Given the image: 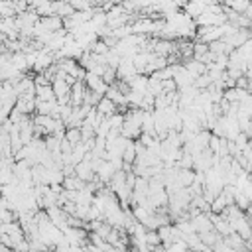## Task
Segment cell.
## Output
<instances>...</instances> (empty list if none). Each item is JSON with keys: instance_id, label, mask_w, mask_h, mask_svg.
Instances as JSON below:
<instances>
[{"instance_id": "8", "label": "cell", "mask_w": 252, "mask_h": 252, "mask_svg": "<svg viewBox=\"0 0 252 252\" xmlns=\"http://www.w3.org/2000/svg\"><path fill=\"white\" fill-rule=\"evenodd\" d=\"M211 83H213V79H211V75H209V73H201V75H199V77H195V81H193V85H195L199 91L207 89Z\"/></svg>"}, {"instance_id": "9", "label": "cell", "mask_w": 252, "mask_h": 252, "mask_svg": "<svg viewBox=\"0 0 252 252\" xmlns=\"http://www.w3.org/2000/svg\"><path fill=\"white\" fill-rule=\"evenodd\" d=\"M173 91H177V85H175L173 77L171 79H163L161 81V93H173Z\"/></svg>"}, {"instance_id": "11", "label": "cell", "mask_w": 252, "mask_h": 252, "mask_svg": "<svg viewBox=\"0 0 252 252\" xmlns=\"http://www.w3.org/2000/svg\"><path fill=\"white\" fill-rule=\"evenodd\" d=\"M250 81H248V93H252V77H248Z\"/></svg>"}, {"instance_id": "10", "label": "cell", "mask_w": 252, "mask_h": 252, "mask_svg": "<svg viewBox=\"0 0 252 252\" xmlns=\"http://www.w3.org/2000/svg\"><path fill=\"white\" fill-rule=\"evenodd\" d=\"M242 14H244V16H246V18H248V20L252 22V0H250V4H248V8H246V10L242 12Z\"/></svg>"}, {"instance_id": "2", "label": "cell", "mask_w": 252, "mask_h": 252, "mask_svg": "<svg viewBox=\"0 0 252 252\" xmlns=\"http://www.w3.org/2000/svg\"><path fill=\"white\" fill-rule=\"evenodd\" d=\"M39 24L45 30H49V32H57V30L63 28V18L57 16V14H49V16H41L39 18Z\"/></svg>"}, {"instance_id": "1", "label": "cell", "mask_w": 252, "mask_h": 252, "mask_svg": "<svg viewBox=\"0 0 252 252\" xmlns=\"http://www.w3.org/2000/svg\"><path fill=\"white\" fill-rule=\"evenodd\" d=\"M85 85H87V89H91L93 93H98V94H104L108 89V83H104L100 75H94L91 71H87V75H85Z\"/></svg>"}, {"instance_id": "5", "label": "cell", "mask_w": 252, "mask_h": 252, "mask_svg": "<svg viewBox=\"0 0 252 252\" xmlns=\"http://www.w3.org/2000/svg\"><path fill=\"white\" fill-rule=\"evenodd\" d=\"M183 67L193 75V77H199L201 73H207V65L205 63H201V61H197V59H187V61H183Z\"/></svg>"}, {"instance_id": "7", "label": "cell", "mask_w": 252, "mask_h": 252, "mask_svg": "<svg viewBox=\"0 0 252 252\" xmlns=\"http://www.w3.org/2000/svg\"><path fill=\"white\" fill-rule=\"evenodd\" d=\"M65 138L75 146L81 142V126H67L65 128Z\"/></svg>"}, {"instance_id": "3", "label": "cell", "mask_w": 252, "mask_h": 252, "mask_svg": "<svg viewBox=\"0 0 252 252\" xmlns=\"http://www.w3.org/2000/svg\"><path fill=\"white\" fill-rule=\"evenodd\" d=\"M94 108H96V112H100L102 116H110V114H114V112L118 110V106H116L108 96H104V94L100 96V100L96 102V106H94Z\"/></svg>"}, {"instance_id": "6", "label": "cell", "mask_w": 252, "mask_h": 252, "mask_svg": "<svg viewBox=\"0 0 252 252\" xmlns=\"http://www.w3.org/2000/svg\"><path fill=\"white\" fill-rule=\"evenodd\" d=\"M122 159L128 161V163H134L136 159V140H128L124 150H122Z\"/></svg>"}, {"instance_id": "4", "label": "cell", "mask_w": 252, "mask_h": 252, "mask_svg": "<svg viewBox=\"0 0 252 252\" xmlns=\"http://www.w3.org/2000/svg\"><path fill=\"white\" fill-rule=\"evenodd\" d=\"M246 94H248V89H240V87H236V85L222 91V96H224L226 100H230V102H240Z\"/></svg>"}]
</instances>
